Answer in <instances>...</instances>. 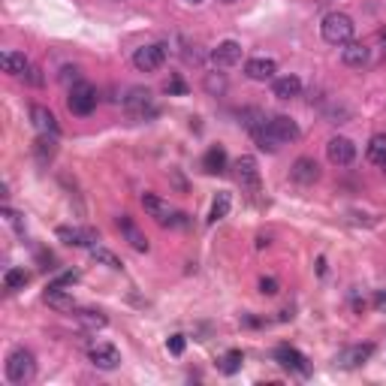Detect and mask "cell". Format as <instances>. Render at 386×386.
I'll return each instance as SVG.
<instances>
[{"instance_id": "6da1fadb", "label": "cell", "mask_w": 386, "mask_h": 386, "mask_svg": "<svg viewBox=\"0 0 386 386\" xmlns=\"http://www.w3.org/2000/svg\"><path fill=\"white\" fill-rule=\"evenodd\" d=\"M353 30H357V25H353V18L344 15V13H329L320 25V34L329 46H347L353 39Z\"/></svg>"}, {"instance_id": "7a4b0ae2", "label": "cell", "mask_w": 386, "mask_h": 386, "mask_svg": "<svg viewBox=\"0 0 386 386\" xmlns=\"http://www.w3.org/2000/svg\"><path fill=\"white\" fill-rule=\"evenodd\" d=\"M34 374H36V359H34V353H30V350H13L6 357V378H9V383L25 386L27 380H34Z\"/></svg>"}, {"instance_id": "3957f363", "label": "cell", "mask_w": 386, "mask_h": 386, "mask_svg": "<svg viewBox=\"0 0 386 386\" xmlns=\"http://www.w3.org/2000/svg\"><path fill=\"white\" fill-rule=\"evenodd\" d=\"M124 109L130 112V118H136V121H148L157 115L154 97H151L148 88H130L124 97Z\"/></svg>"}, {"instance_id": "277c9868", "label": "cell", "mask_w": 386, "mask_h": 386, "mask_svg": "<svg viewBox=\"0 0 386 386\" xmlns=\"http://www.w3.org/2000/svg\"><path fill=\"white\" fill-rule=\"evenodd\" d=\"M67 109L73 115H91L97 109V88L88 85V82H79L69 88V97H67Z\"/></svg>"}, {"instance_id": "5b68a950", "label": "cell", "mask_w": 386, "mask_h": 386, "mask_svg": "<svg viewBox=\"0 0 386 386\" xmlns=\"http://www.w3.org/2000/svg\"><path fill=\"white\" fill-rule=\"evenodd\" d=\"M236 178H239L241 190H248V197L257 199V193H260V166H257V160H253L251 154L236 160Z\"/></svg>"}, {"instance_id": "8992f818", "label": "cell", "mask_w": 386, "mask_h": 386, "mask_svg": "<svg viewBox=\"0 0 386 386\" xmlns=\"http://www.w3.org/2000/svg\"><path fill=\"white\" fill-rule=\"evenodd\" d=\"M164 60H166V46H142L136 48V55H133V67L139 69V73H154V69L164 67Z\"/></svg>"}, {"instance_id": "52a82bcc", "label": "cell", "mask_w": 386, "mask_h": 386, "mask_svg": "<svg viewBox=\"0 0 386 386\" xmlns=\"http://www.w3.org/2000/svg\"><path fill=\"white\" fill-rule=\"evenodd\" d=\"M326 157L335 166H350L353 157H357V145H353L347 136H332L326 142Z\"/></svg>"}, {"instance_id": "ba28073f", "label": "cell", "mask_w": 386, "mask_h": 386, "mask_svg": "<svg viewBox=\"0 0 386 386\" xmlns=\"http://www.w3.org/2000/svg\"><path fill=\"white\" fill-rule=\"evenodd\" d=\"M142 208L148 211L151 218H154L160 227H169L172 223V208L164 197H157V193H142Z\"/></svg>"}, {"instance_id": "9c48e42d", "label": "cell", "mask_w": 386, "mask_h": 386, "mask_svg": "<svg viewBox=\"0 0 386 386\" xmlns=\"http://www.w3.org/2000/svg\"><path fill=\"white\" fill-rule=\"evenodd\" d=\"M371 353H374V344H357V347L341 350L335 365H338V368H359V365H365L371 359Z\"/></svg>"}, {"instance_id": "30bf717a", "label": "cell", "mask_w": 386, "mask_h": 386, "mask_svg": "<svg viewBox=\"0 0 386 386\" xmlns=\"http://www.w3.org/2000/svg\"><path fill=\"white\" fill-rule=\"evenodd\" d=\"M58 239L69 248H94L97 232L94 229H79V227H58Z\"/></svg>"}, {"instance_id": "8fae6325", "label": "cell", "mask_w": 386, "mask_h": 386, "mask_svg": "<svg viewBox=\"0 0 386 386\" xmlns=\"http://www.w3.org/2000/svg\"><path fill=\"white\" fill-rule=\"evenodd\" d=\"M275 359L284 365V368H290V371H296V374H311V365H308V359L302 357L299 350H293L290 344H281V347L275 350Z\"/></svg>"}, {"instance_id": "7c38bea8", "label": "cell", "mask_w": 386, "mask_h": 386, "mask_svg": "<svg viewBox=\"0 0 386 386\" xmlns=\"http://www.w3.org/2000/svg\"><path fill=\"white\" fill-rule=\"evenodd\" d=\"M241 60V46L236 43V39H223V43L211 52V64L220 67V69H227V67H236Z\"/></svg>"}, {"instance_id": "4fadbf2b", "label": "cell", "mask_w": 386, "mask_h": 386, "mask_svg": "<svg viewBox=\"0 0 386 386\" xmlns=\"http://www.w3.org/2000/svg\"><path fill=\"white\" fill-rule=\"evenodd\" d=\"M91 362L103 371H112L121 365V353L115 344H94V347H91Z\"/></svg>"}, {"instance_id": "5bb4252c", "label": "cell", "mask_w": 386, "mask_h": 386, "mask_svg": "<svg viewBox=\"0 0 386 386\" xmlns=\"http://www.w3.org/2000/svg\"><path fill=\"white\" fill-rule=\"evenodd\" d=\"M30 121H34V127L43 136H58L60 133V124H58L55 112H48L46 106H34V109H30Z\"/></svg>"}, {"instance_id": "9a60e30c", "label": "cell", "mask_w": 386, "mask_h": 386, "mask_svg": "<svg viewBox=\"0 0 386 386\" xmlns=\"http://www.w3.org/2000/svg\"><path fill=\"white\" fill-rule=\"evenodd\" d=\"M275 60L272 58H251L245 64V76L251 79V82H266V79L275 76Z\"/></svg>"}, {"instance_id": "2e32d148", "label": "cell", "mask_w": 386, "mask_h": 386, "mask_svg": "<svg viewBox=\"0 0 386 386\" xmlns=\"http://www.w3.org/2000/svg\"><path fill=\"white\" fill-rule=\"evenodd\" d=\"M118 229L124 232V239L130 241V248H133V251H139V253H145V251H148V239H145V232H142V229H139L136 223L130 220L127 215H121V218H118Z\"/></svg>"}, {"instance_id": "e0dca14e", "label": "cell", "mask_w": 386, "mask_h": 386, "mask_svg": "<svg viewBox=\"0 0 386 386\" xmlns=\"http://www.w3.org/2000/svg\"><path fill=\"white\" fill-rule=\"evenodd\" d=\"M290 175H293V181H299V185H314V181L320 178V166H317V160H311V157H299L296 164H293Z\"/></svg>"}, {"instance_id": "ac0fdd59", "label": "cell", "mask_w": 386, "mask_h": 386, "mask_svg": "<svg viewBox=\"0 0 386 386\" xmlns=\"http://www.w3.org/2000/svg\"><path fill=\"white\" fill-rule=\"evenodd\" d=\"M251 136H253V142H257V148L269 151V154H275V151L284 145V142L278 139V133L272 130L269 121H266V124H260V127H253V130H251Z\"/></svg>"}, {"instance_id": "d6986e66", "label": "cell", "mask_w": 386, "mask_h": 386, "mask_svg": "<svg viewBox=\"0 0 386 386\" xmlns=\"http://www.w3.org/2000/svg\"><path fill=\"white\" fill-rule=\"evenodd\" d=\"M269 124L278 133L281 142H296L299 139V124L290 115H275V118H269Z\"/></svg>"}, {"instance_id": "ffe728a7", "label": "cell", "mask_w": 386, "mask_h": 386, "mask_svg": "<svg viewBox=\"0 0 386 386\" xmlns=\"http://www.w3.org/2000/svg\"><path fill=\"white\" fill-rule=\"evenodd\" d=\"M341 60H344V64H347V67H353V69L365 67V64H368V46L353 43V39H350V43L341 48Z\"/></svg>"}, {"instance_id": "44dd1931", "label": "cell", "mask_w": 386, "mask_h": 386, "mask_svg": "<svg viewBox=\"0 0 386 386\" xmlns=\"http://www.w3.org/2000/svg\"><path fill=\"white\" fill-rule=\"evenodd\" d=\"M272 94L278 100H293L302 94V79L299 76H281L275 79V88H272Z\"/></svg>"}, {"instance_id": "7402d4cb", "label": "cell", "mask_w": 386, "mask_h": 386, "mask_svg": "<svg viewBox=\"0 0 386 386\" xmlns=\"http://www.w3.org/2000/svg\"><path fill=\"white\" fill-rule=\"evenodd\" d=\"M46 305H52L55 311H76L73 296H67V290L58 287V284H52V287L46 290Z\"/></svg>"}, {"instance_id": "603a6c76", "label": "cell", "mask_w": 386, "mask_h": 386, "mask_svg": "<svg viewBox=\"0 0 386 386\" xmlns=\"http://www.w3.org/2000/svg\"><path fill=\"white\" fill-rule=\"evenodd\" d=\"M202 169H206L208 175H220V172L227 169V151H223L220 145L208 148V151H206V157H202Z\"/></svg>"}, {"instance_id": "cb8c5ba5", "label": "cell", "mask_w": 386, "mask_h": 386, "mask_svg": "<svg viewBox=\"0 0 386 386\" xmlns=\"http://www.w3.org/2000/svg\"><path fill=\"white\" fill-rule=\"evenodd\" d=\"M0 67H4V73L9 76H25L27 73V58L22 52H4L0 55Z\"/></svg>"}, {"instance_id": "d4e9b609", "label": "cell", "mask_w": 386, "mask_h": 386, "mask_svg": "<svg viewBox=\"0 0 386 386\" xmlns=\"http://www.w3.org/2000/svg\"><path fill=\"white\" fill-rule=\"evenodd\" d=\"M365 154H368V160H371L374 166H386V133L371 136L368 148H365Z\"/></svg>"}, {"instance_id": "484cf974", "label": "cell", "mask_w": 386, "mask_h": 386, "mask_svg": "<svg viewBox=\"0 0 386 386\" xmlns=\"http://www.w3.org/2000/svg\"><path fill=\"white\" fill-rule=\"evenodd\" d=\"M55 136H43V133H39V139H36V145H34V154H36V160H39V164H48V160H52L55 157Z\"/></svg>"}, {"instance_id": "4316f807", "label": "cell", "mask_w": 386, "mask_h": 386, "mask_svg": "<svg viewBox=\"0 0 386 386\" xmlns=\"http://www.w3.org/2000/svg\"><path fill=\"white\" fill-rule=\"evenodd\" d=\"M229 206H232V199H229V193H218L215 202H211V211H208V223H218L229 215Z\"/></svg>"}, {"instance_id": "83f0119b", "label": "cell", "mask_w": 386, "mask_h": 386, "mask_svg": "<svg viewBox=\"0 0 386 386\" xmlns=\"http://www.w3.org/2000/svg\"><path fill=\"white\" fill-rule=\"evenodd\" d=\"M91 260H94V262H103V266H109V269H124V262H121L118 257H115V253H112V251H106V248H100V245H94V248H91Z\"/></svg>"}, {"instance_id": "f1b7e54d", "label": "cell", "mask_w": 386, "mask_h": 386, "mask_svg": "<svg viewBox=\"0 0 386 386\" xmlns=\"http://www.w3.org/2000/svg\"><path fill=\"white\" fill-rule=\"evenodd\" d=\"M30 281V275L25 269H9L6 272V278H4V284H6V290H25V284Z\"/></svg>"}, {"instance_id": "f546056e", "label": "cell", "mask_w": 386, "mask_h": 386, "mask_svg": "<svg viewBox=\"0 0 386 386\" xmlns=\"http://www.w3.org/2000/svg\"><path fill=\"white\" fill-rule=\"evenodd\" d=\"M241 362H245L241 350H229L227 357H223V362H220V371H223V374H236V371L241 368Z\"/></svg>"}, {"instance_id": "4dcf8cb0", "label": "cell", "mask_w": 386, "mask_h": 386, "mask_svg": "<svg viewBox=\"0 0 386 386\" xmlns=\"http://www.w3.org/2000/svg\"><path fill=\"white\" fill-rule=\"evenodd\" d=\"M79 320H82L88 329H103L106 323H109V320H106L100 311H79Z\"/></svg>"}, {"instance_id": "1f68e13d", "label": "cell", "mask_w": 386, "mask_h": 386, "mask_svg": "<svg viewBox=\"0 0 386 386\" xmlns=\"http://www.w3.org/2000/svg\"><path fill=\"white\" fill-rule=\"evenodd\" d=\"M206 91L208 94H223V91H227V79H223L220 73H208L206 76Z\"/></svg>"}, {"instance_id": "d6a6232c", "label": "cell", "mask_w": 386, "mask_h": 386, "mask_svg": "<svg viewBox=\"0 0 386 386\" xmlns=\"http://www.w3.org/2000/svg\"><path fill=\"white\" fill-rule=\"evenodd\" d=\"M278 281L275 278H262L260 281V293H262V296H278Z\"/></svg>"}, {"instance_id": "836d02e7", "label": "cell", "mask_w": 386, "mask_h": 386, "mask_svg": "<svg viewBox=\"0 0 386 386\" xmlns=\"http://www.w3.org/2000/svg\"><path fill=\"white\" fill-rule=\"evenodd\" d=\"M166 347H169V353L181 357V353H185V335H172V338L166 341Z\"/></svg>"}, {"instance_id": "e575fe53", "label": "cell", "mask_w": 386, "mask_h": 386, "mask_svg": "<svg viewBox=\"0 0 386 386\" xmlns=\"http://www.w3.org/2000/svg\"><path fill=\"white\" fill-rule=\"evenodd\" d=\"M166 94H187V85L181 82V79H169V82L164 85Z\"/></svg>"}, {"instance_id": "d590c367", "label": "cell", "mask_w": 386, "mask_h": 386, "mask_svg": "<svg viewBox=\"0 0 386 386\" xmlns=\"http://www.w3.org/2000/svg\"><path fill=\"white\" fill-rule=\"evenodd\" d=\"M60 82L79 85V67H64V69H60Z\"/></svg>"}, {"instance_id": "8d00e7d4", "label": "cell", "mask_w": 386, "mask_h": 386, "mask_svg": "<svg viewBox=\"0 0 386 386\" xmlns=\"http://www.w3.org/2000/svg\"><path fill=\"white\" fill-rule=\"evenodd\" d=\"M374 308H378L380 314H386V290H378V293H374Z\"/></svg>"}, {"instance_id": "74e56055", "label": "cell", "mask_w": 386, "mask_h": 386, "mask_svg": "<svg viewBox=\"0 0 386 386\" xmlns=\"http://www.w3.org/2000/svg\"><path fill=\"white\" fill-rule=\"evenodd\" d=\"M4 215H6V220H9V223H13V227H15V229H22V218H18V215H15V211H13V208H4Z\"/></svg>"}, {"instance_id": "f35d334b", "label": "cell", "mask_w": 386, "mask_h": 386, "mask_svg": "<svg viewBox=\"0 0 386 386\" xmlns=\"http://www.w3.org/2000/svg\"><path fill=\"white\" fill-rule=\"evenodd\" d=\"M185 4H193V6H197V4H202V0H185Z\"/></svg>"}, {"instance_id": "ab89813d", "label": "cell", "mask_w": 386, "mask_h": 386, "mask_svg": "<svg viewBox=\"0 0 386 386\" xmlns=\"http://www.w3.org/2000/svg\"><path fill=\"white\" fill-rule=\"evenodd\" d=\"M220 4H236V0H220Z\"/></svg>"}, {"instance_id": "60d3db41", "label": "cell", "mask_w": 386, "mask_h": 386, "mask_svg": "<svg viewBox=\"0 0 386 386\" xmlns=\"http://www.w3.org/2000/svg\"><path fill=\"white\" fill-rule=\"evenodd\" d=\"M380 36H383V39H386V30H383V34H380Z\"/></svg>"}]
</instances>
